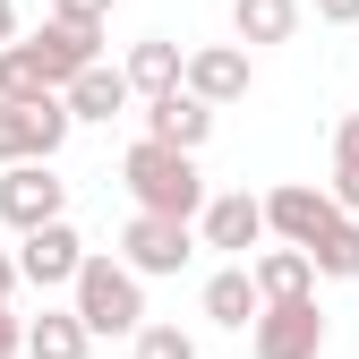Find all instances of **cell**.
<instances>
[{"instance_id":"1","label":"cell","mask_w":359,"mask_h":359,"mask_svg":"<svg viewBox=\"0 0 359 359\" xmlns=\"http://www.w3.org/2000/svg\"><path fill=\"white\" fill-rule=\"evenodd\" d=\"M95 60H103V26H52L43 18L34 34H18L0 52V103H43V95H60Z\"/></svg>"},{"instance_id":"2","label":"cell","mask_w":359,"mask_h":359,"mask_svg":"<svg viewBox=\"0 0 359 359\" xmlns=\"http://www.w3.org/2000/svg\"><path fill=\"white\" fill-rule=\"evenodd\" d=\"M120 180H128V197H137V214H163V222H189L197 231V214H205V171H197V154H171V146H154V137H137L120 154Z\"/></svg>"},{"instance_id":"3","label":"cell","mask_w":359,"mask_h":359,"mask_svg":"<svg viewBox=\"0 0 359 359\" xmlns=\"http://www.w3.org/2000/svg\"><path fill=\"white\" fill-rule=\"evenodd\" d=\"M69 317L86 325V334H137L146 325V283L128 274L120 257H95L86 248V265H77V283H69Z\"/></svg>"},{"instance_id":"4","label":"cell","mask_w":359,"mask_h":359,"mask_svg":"<svg viewBox=\"0 0 359 359\" xmlns=\"http://www.w3.org/2000/svg\"><path fill=\"white\" fill-rule=\"evenodd\" d=\"M69 214V180L52 171V163H9L0 171V222L26 240V231H43V222H60Z\"/></svg>"},{"instance_id":"5","label":"cell","mask_w":359,"mask_h":359,"mask_svg":"<svg viewBox=\"0 0 359 359\" xmlns=\"http://www.w3.org/2000/svg\"><path fill=\"white\" fill-rule=\"evenodd\" d=\"M248 351H257V359H325V308H317V299H274V308H257Z\"/></svg>"},{"instance_id":"6","label":"cell","mask_w":359,"mask_h":359,"mask_svg":"<svg viewBox=\"0 0 359 359\" xmlns=\"http://www.w3.org/2000/svg\"><path fill=\"white\" fill-rule=\"evenodd\" d=\"M60 146H69L60 95H43V103H0V171H9V163H52Z\"/></svg>"},{"instance_id":"7","label":"cell","mask_w":359,"mask_h":359,"mask_svg":"<svg viewBox=\"0 0 359 359\" xmlns=\"http://www.w3.org/2000/svg\"><path fill=\"white\" fill-rule=\"evenodd\" d=\"M197 257V231L189 222H163V214H128V231H120V265L137 283H154V274H180V265Z\"/></svg>"},{"instance_id":"8","label":"cell","mask_w":359,"mask_h":359,"mask_svg":"<svg viewBox=\"0 0 359 359\" xmlns=\"http://www.w3.org/2000/svg\"><path fill=\"white\" fill-rule=\"evenodd\" d=\"M77 265H86V240H77V222H69V214L18 240V283H34L43 299L69 291V283H77Z\"/></svg>"},{"instance_id":"9","label":"cell","mask_w":359,"mask_h":359,"mask_svg":"<svg viewBox=\"0 0 359 359\" xmlns=\"http://www.w3.org/2000/svg\"><path fill=\"white\" fill-rule=\"evenodd\" d=\"M248 86H257V69H248V52H240V43H197V52L180 60V95H197L205 111L240 103Z\"/></svg>"},{"instance_id":"10","label":"cell","mask_w":359,"mask_h":359,"mask_svg":"<svg viewBox=\"0 0 359 359\" xmlns=\"http://www.w3.org/2000/svg\"><path fill=\"white\" fill-rule=\"evenodd\" d=\"M197 248H222L231 265H248V248H265V205H257L248 189L205 197V214H197Z\"/></svg>"},{"instance_id":"11","label":"cell","mask_w":359,"mask_h":359,"mask_svg":"<svg viewBox=\"0 0 359 359\" xmlns=\"http://www.w3.org/2000/svg\"><path fill=\"white\" fill-rule=\"evenodd\" d=\"M257 205H265V240H283V248H308L334 222V197L308 189V180H283V189H265Z\"/></svg>"},{"instance_id":"12","label":"cell","mask_w":359,"mask_h":359,"mask_svg":"<svg viewBox=\"0 0 359 359\" xmlns=\"http://www.w3.org/2000/svg\"><path fill=\"white\" fill-rule=\"evenodd\" d=\"M128 103H137V95H128V77H120L111 60H95V69H77V77L60 86V111H69V128H86V120H120Z\"/></svg>"},{"instance_id":"13","label":"cell","mask_w":359,"mask_h":359,"mask_svg":"<svg viewBox=\"0 0 359 359\" xmlns=\"http://www.w3.org/2000/svg\"><path fill=\"white\" fill-rule=\"evenodd\" d=\"M146 137L171 146V154H197V146L214 137V111H205L197 95H154V103H146Z\"/></svg>"},{"instance_id":"14","label":"cell","mask_w":359,"mask_h":359,"mask_svg":"<svg viewBox=\"0 0 359 359\" xmlns=\"http://www.w3.org/2000/svg\"><path fill=\"white\" fill-rule=\"evenodd\" d=\"M180 43L171 34H146V43H128V60H120V77H128V95L137 103H154V95H180Z\"/></svg>"},{"instance_id":"15","label":"cell","mask_w":359,"mask_h":359,"mask_svg":"<svg viewBox=\"0 0 359 359\" xmlns=\"http://www.w3.org/2000/svg\"><path fill=\"white\" fill-rule=\"evenodd\" d=\"M248 283H257V308H274V299H317V274H308L299 248H257V257H248Z\"/></svg>"},{"instance_id":"16","label":"cell","mask_w":359,"mask_h":359,"mask_svg":"<svg viewBox=\"0 0 359 359\" xmlns=\"http://www.w3.org/2000/svg\"><path fill=\"white\" fill-rule=\"evenodd\" d=\"M231 34H240V52H274L299 34V0H231Z\"/></svg>"},{"instance_id":"17","label":"cell","mask_w":359,"mask_h":359,"mask_svg":"<svg viewBox=\"0 0 359 359\" xmlns=\"http://www.w3.org/2000/svg\"><path fill=\"white\" fill-rule=\"evenodd\" d=\"M205 325H231V334L257 325V283H248V265H214V274H205Z\"/></svg>"},{"instance_id":"18","label":"cell","mask_w":359,"mask_h":359,"mask_svg":"<svg viewBox=\"0 0 359 359\" xmlns=\"http://www.w3.org/2000/svg\"><path fill=\"white\" fill-rule=\"evenodd\" d=\"M299 257H308V274H317V283H359V222H351V214H334V222H325V231L308 240Z\"/></svg>"},{"instance_id":"19","label":"cell","mask_w":359,"mask_h":359,"mask_svg":"<svg viewBox=\"0 0 359 359\" xmlns=\"http://www.w3.org/2000/svg\"><path fill=\"white\" fill-rule=\"evenodd\" d=\"M86 351H95V334H86L69 308L43 299V317H26V359H86Z\"/></svg>"},{"instance_id":"20","label":"cell","mask_w":359,"mask_h":359,"mask_svg":"<svg viewBox=\"0 0 359 359\" xmlns=\"http://www.w3.org/2000/svg\"><path fill=\"white\" fill-rule=\"evenodd\" d=\"M128 359H197V334H180V325H137V334H128Z\"/></svg>"},{"instance_id":"21","label":"cell","mask_w":359,"mask_h":359,"mask_svg":"<svg viewBox=\"0 0 359 359\" xmlns=\"http://www.w3.org/2000/svg\"><path fill=\"white\" fill-rule=\"evenodd\" d=\"M52 26H111V0H52Z\"/></svg>"},{"instance_id":"22","label":"cell","mask_w":359,"mask_h":359,"mask_svg":"<svg viewBox=\"0 0 359 359\" xmlns=\"http://www.w3.org/2000/svg\"><path fill=\"white\" fill-rule=\"evenodd\" d=\"M334 171H359V111L334 120Z\"/></svg>"},{"instance_id":"23","label":"cell","mask_w":359,"mask_h":359,"mask_svg":"<svg viewBox=\"0 0 359 359\" xmlns=\"http://www.w3.org/2000/svg\"><path fill=\"white\" fill-rule=\"evenodd\" d=\"M325 197H334V214L359 222V171H334V180H325Z\"/></svg>"},{"instance_id":"24","label":"cell","mask_w":359,"mask_h":359,"mask_svg":"<svg viewBox=\"0 0 359 359\" xmlns=\"http://www.w3.org/2000/svg\"><path fill=\"white\" fill-rule=\"evenodd\" d=\"M0 359H26V317L18 308H0Z\"/></svg>"},{"instance_id":"25","label":"cell","mask_w":359,"mask_h":359,"mask_svg":"<svg viewBox=\"0 0 359 359\" xmlns=\"http://www.w3.org/2000/svg\"><path fill=\"white\" fill-rule=\"evenodd\" d=\"M317 18L325 26H359V0H317Z\"/></svg>"},{"instance_id":"26","label":"cell","mask_w":359,"mask_h":359,"mask_svg":"<svg viewBox=\"0 0 359 359\" xmlns=\"http://www.w3.org/2000/svg\"><path fill=\"white\" fill-rule=\"evenodd\" d=\"M18 43V0H0V52Z\"/></svg>"},{"instance_id":"27","label":"cell","mask_w":359,"mask_h":359,"mask_svg":"<svg viewBox=\"0 0 359 359\" xmlns=\"http://www.w3.org/2000/svg\"><path fill=\"white\" fill-rule=\"evenodd\" d=\"M9 291H18V257L0 248V308H9Z\"/></svg>"}]
</instances>
